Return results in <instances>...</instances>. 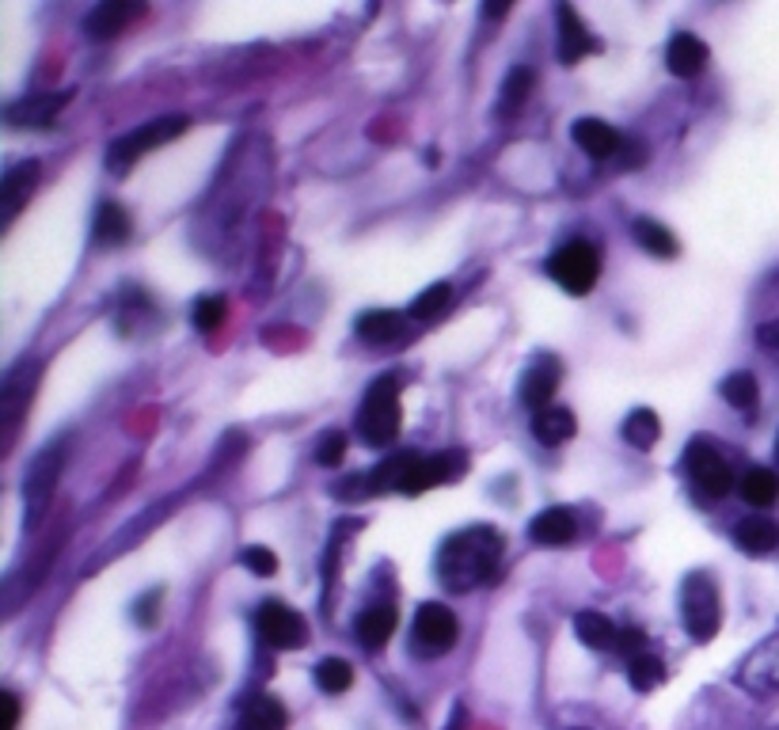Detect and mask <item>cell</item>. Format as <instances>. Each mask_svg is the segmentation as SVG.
<instances>
[{"label":"cell","mask_w":779,"mask_h":730,"mask_svg":"<svg viewBox=\"0 0 779 730\" xmlns=\"http://www.w3.org/2000/svg\"><path fill=\"white\" fill-rule=\"evenodd\" d=\"M499 560H502L499 529L471 526V529H460L457 537H449V541L442 544L434 571H437V578H442L445 590L468 594V590H476L479 583L494 578V571H499Z\"/></svg>","instance_id":"6da1fadb"},{"label":"cell","mask_w":779,"mask_h":730,"mask_svg":"<svg viewBox=\"0 0 779 730\" xmlns=\"http://www.w3.org/2000/svg\"><path fill=\"white\" fill-rule=\"evenodd\" d=\"M400 392H403V377L396 373H385L369 385L366 400L358 408V434L361 442L372 445V450H385L400 438V422H403V408H400Z\"/></svg>","instance_id":"7a4b0ae2"},{"label":"cell","mask_w":779,"mask_h":730,"mask_svg":"<svg viewBox=\"0 0 779 730\" xmlns=\"http://www.w3.org/2000/svg\"><path fill=\"white\" fill-rule=\"evenodd\" d=\"M69 445H73V438H54V442L43 445L35 461H31L27 476H23L27 526H38L43 513L49 510V502H54L57 484H62V472H65V461H69Z\"/></svg>","instance_id":"3957f363"},{"label":"cell","mask_w":779,"mask_h":730,"mask_svg":"<svg viewBox=\"0 0 779 730\" xmlns=\"http://www.w3.org/2000/svg\"><path fill=\"white\" fill-rule=\"evenodd\" d=\"M681 624L695 643H711L723 628V601H719V586L711 575L695 571L681 586Z\"/></svg>","instance_id":"277c9868"},{"label":"cell","mask_w":779,"mask_h":730,"mask_svg":"<svg viewBox=\"0 0 779 730\" xmlns=\"http://www.w3.org/2000/svg\"><path fill=\"white\" fill-rule=\"evenodd\" d=\"M187 126H190L187 114H168V119L145 122V126H137V130H130V134L114 137L111 148H107V168H111V172H130L145 153L168 145V141H176L179 134H187Z\"/></svg>","instance_id":"5b68a950"},{"label":"cell","mask_w":779,"mask_h":730,"mask_svg":"<svg viewBox=\"0 0 779 730\" xmlns=\"http://www.w3.org/2000/svg\"><path fill=\"white\" fill-rule=\"evenodd\" d=\"M457 617H453L445 605L426 601L414 612V628H411V651L419 659H442L457 646Z\"/></svg>","instance_id":"8992f818"},{"label":"cell","mask_w":779,"mask_h":730,"mask_svg":"<svg viewBox=\"0 0 779 730\" xmlns=\"http://www.w3.org/2000/svg\"><path fill=\"white\" fill-rule=\"evenodd\" d=\"M548 274L555 281H559L567 294L582 297L590 294L597 286V274H601V255H597L593 244H586V240H575V244L559 247V252L552 255L548 263Z\"/></svg>","instance_id":"52a82bcc"},{"label":"cell","mask_w":779,"mask_h":730,"mask_svg":"<svg viewBox=\"0 0 779 730\" xmlns=\"http://www.w3.org/2000/svg\"><path fill=\"white\" fill-rule=\"evenodd\" d=\"M255 632L267 646L275 651H297V646L309 639V624L301 620V612L289 609L281 601H267L259 612H255Z\"/></svg>","instance_id":"ba28073f"},{"label":"cell","mask_w":779,"mask_h":730,"mask_svg":"<svg viewBox=\"0 0 779 730\" xmlns=\"http://www.w3.org/2000/svg\"><path fill=\"white\" fill-rule=\"evenodd\" d=\"M35 377H38V365L27 362L20 369H12L4 377V388H0V427H4V450L12 445L15 430H20L23 414L31 408V392H35Z\"/></svg>","instance_id":"9c48e42d"},{"label":"cell","mask_w":779,"mask_h":730,"mask_svg":"<svg viewBox=\"0 0 779 730\" xmlns=\"http://www.w3.org/2000/svg\"><path fill=\"white\" fill-rule=\"evenodd\" d=\"M688 476H692V484L700 487L708 499H723V495H731V487H734L731 464L723 461V453L719 450H711L708 442L688 445Z\"/></svg>","instance_id":"30bf717a"},{"label":"cell","mask_w":779,"mask_h":730,"mask_svg":"<svg viewBox=\"0 0 779 730\" xmlns=\"http://www.w3.org/2000/svg\"><path fill=\"white\" fill-rule=\"evenodd\" d=\"M737 685L753 696H776L779 693V635L765 639L760 646H753L745 654V662L737 666Z\"/></svg>","instance_id":"8fae6325"},{"label":"cell","mask_w":779,"mask_h":730,"mask_svg":"<svg viewBox=\"0 0 779 730\" xmlns=\"http://www.w3.org/2000/svg\"><path fill=\"white\" fill-rule=\"evenodd\" d=\"M148 8L134 4V0H103L92 12L85 15V35L96 38V43H107V38H119L122 31H130L137 20H145Z\"/></svg>","instance_id":"7c38bea8"},{"label":"cell","mask_w":779,"mask_h":730,"mask_svg":"<svg viewBox=\"0 0 779 730\" xmlns=\"http://www.w3.org/2000/svg\"><path fill=\"white\" fill-rule=\"evenodd\" d=\"M73 99V91H43V96H23L15 103H8L4 119L12 130H46L57 114L65 111V103Z\"/></svg>","instance_id":"4fadbf2b"},{"label":"cell","mask_w":779,"mask_h":730,"mask_svg":"<svg viewBox=\"0 0 779 730\" xmlns=\"http://www.w3.org/2000/svg\"><path fill=\"white\" fill-rule=\"evenodd\" d=\"M555 20H559V62L563 65H578L582 57H590L601 49V43L593 38L590 23L578 15V8L559 4L555 8Z\"/></svg>","instance_id":"5bb4252c"},{"label":"cell","mask_w":779,"mask_h":730,"mask_svg":"<svg viewBox=\"0 0 779 730\" xmlns=\"http://www.w3.org/2000/svg\"><path fill=\"white\" fill-rule=\"evenodd\" d=\"M555 388H559V362L555 358H536L533 365L525 369V377H521V403H525L533 414H541L544 408H552V396Z\"/></svg>","instance_id":"9a60e30c"},{"label":"cell","mask_w":779,"mask_h":730,"mask_svg":"<svg viewBox=\"0 0 779 730\" xmlns=\"http://www.w3.org/2000/svg\"><path fill=\"white\" fill-rule=\"evenodd\" d=\"M708 62H711V49H708V43H703V38L688 35V31H681V35L669 38V46H666V69L674 73V77H681V80L700 77V73L708 69Z\"/></svg>","instance_id":"2e32d148"},{"label":"cell","mask_w":779,"mask_h":730,"mask_svg":"<svg viewBox=\"0 0 779 730\" xmlns=\"http://www.w3.org/2000/svg\"><path fill=\"white\" fill-rule=\"evenodd\" d=\"M35 182L38 161H20L4 172V182H0V213H4V221H12L27 206V198L35 195Z\"/></svg>","instance_id":"e0dca14e"},{"label":"cell","mask_w":779,"mask_h":730,"mask_svg":"<svg viewBox=\"0 0 779 730\" xmlns=\"http://www.w3.org/2000/svg\"><path fill=\"white\" fill-rule=\"evenodd\" d=\"M570 137H575L578 145H582V153L590 156V161H616L620 148H624V137H620V130L609 126V122H601V119H582V122H575Z\"/></svg>","instance_id":"ac0fdd59"},{"label":"cell","mask_w":779,"mask_h":730,"mask_svg":"<svg viewBox=\"0 0 779 730\" xmlns=\"http://www.w3.org/2000/svg\"><path fill=\"white\" fill-rule=\"evenodd\" d=\"M528 537H533L536 544H548V548L570 544L578 537V513L570 510V506H548V510H541L533 518Z\"/></svg>","instance_id":"d6986e66"},{"label":"cell","mask_w":779,"mask_h":730,"mask_svg":"<svg viewBox=\"0 0 779 730\" xmlns=\"http://www.w3.org/2000/svg\"><path fill=\"white\" fill-rule=\"evenodd\" d=\"M396 620H400V617H396L392 605H372V609H366L358 620H354V635H358L361 646H369V651H380V646L392 639Z\"/></svg>","instance_id":"ffe728a7"},{"label":"cell","mask_w":779,"mask_h":730,"mask_svg":"<svg viewBox=\"0 0 779 730\" xmlns=\"http://www.w3.org/2000/svg\"><path fill=\"white\" fill-rule=\"evenodd\" d=\"M734 541L745 555H772L779 548V526L772 518H745L734 526Z\"/></svg>","instance_id":"44dd1931"},{"label":"cell","mask_w":779,"mask_h":730,"mask_svg":"<svg viewBox=\"0 0 779 730\" xmlns=\"http://www.w3.org/2000/svg\"><path fill=\"white\" fill-rule=\"evenodd\" d=\"M575 635L582 639L590 651H616V643H620V628L612 624L604 612H597V609H582L575 617Z\"/></svg>","instance_id":"7402d4cb"},{"label":"cell","mask_w":779,"mask_h":730,"mask_svg":"<svg viewBox=\"0 0 779 730\" xmlns=\"http://www.w3.org/2000/svg\"><path fill=\"white\" fill-rule=\"evenodd\" d=\"M289 727V711L281 708V700L275 696H255L247 700V708L240 711L236 730H286Z\"/></svg>","instance_id":"603a6c76"},{"label":"cell","mask_w":779,"mask_h":730,"mask_svg":"<svg viewBox=\"0 0 779 730\" xmlns=\"http://www.w3.org/2000/svg\"><path fill=\"white\" fill-rule=\"evenodd\" d=\"M575 430H578V419L570 414L567 408H544L541 414H533V434H536V442L541 445H563V442H570L575 438Z\"/></svg>","instance_id":"cb8c5ba5"},{"label":"cell","mask_w":779,"mask_h":730,"mask_svg":"<svg viewBox=\"0 0 779 730\" xmlns=\"http://www.w3.org/2000/svg\"><path fill=\"white\" fill-rule=\"evenodd\" d=\"M358 335L366 339L372 346H385V343H396L403 335V317L392 309H369L358 317Z\"/></svg>","instance_id":"d4e9b609"},{"label":"cell","mask_w":779,"mask_h":730,"mask_svg":"<svg viewBox=\"0 0 779 730\" xmlns=\"http://www.w3.org/2000/svg\"><path fill=\"white\" fill-rule=\"evenodd\" d=\"M130 232H134V225H130V213L122 210L119 202H99L96 225H92L96 244H103V247L122 244V240H130Z\"/></svg>","instance_id":"484cf974"},{"label":"cell","mask_w":779,"mask_h":730,"mask_svg":"<svg viewBox=\"0 0 779 730\" xmlns=\"http://www.w3.org/2000/svg\"><path fill=\"white\" fill-rule=\"evenodd\" d=\"M632 236L639 240V247H643V252H650L654 259H674V255L681 252V244H677L674 232H669L666 225H658V221H650V218L635 221Z\"/></svg>","instance_id":"4316f807"},{"label":"cell","mask_w":779,"mask_h":730,"mask_svg":"<svg viewBox=\"0 0 779 730\" xmlns=\"http://www.w3.org/2000/svg\"><path fill=\"white\" fill-rule=\"evenodd\" d=\"M536 88V73L528 65H518V69L505 73V85H502V99H499V114H518L521 107L528 103Z\"/></svg>","instance_id":"83f0119b"},{"label":"cell","mask_w":779,"mask_h":730,"mask_svg":"<svg viewBox=\"0 0 779 730\" xmlns=\"http://www.w3.org/2000/svg\"><path fill=\"white\" fill-rule=\"evenodd\" d=\"M742 499L749 506H772L779 499V476L772 468H749L737 484Z\"/></svg>","instance_id":"f1b7e54d"},{"label":"cell","mask_w":779,"mask_h":730,"mask_svg":"<svg viewBox=\"0 0 779 730\" xmlns=\"http://www.w3.org/2000/svg\"><path fill=\"white\" fill-rule=\"evenodd\" d=\"M661 438V419L650 408H639L624 419V442L635 445V450H654Z\"/></svg>","instance_id":"f546056e"},{"label":"cell","mask_w":779,"mask_h":730,"mask_svg":"<svg viewBox=\"0 0 779 730\" xmlns=\"http://www.w3.org/2000/svg\"><path fill=\"white\" fill-rule=\"evenodd\" d=\"M312 674H316V688L320 693H327V696H338V693H346V688L354 685V670H350V662L346 659H323Z\"/></svg>","instance_id":"4dcf8cb0"},{"label":"cell","mask_w":779,"mask_h":730,"mask_svg":"<svg viewBox=\"0 0 779 730\" xmlns=\"http://www.w3.org/2000/svg\"><path fill=\"white\" fill-rule=\"evenodd\" d=\"M757 377L753 373H731V377L723 380V400L731 403L737 411H753L757 408Z\"/></svg>","instance_id":"1f68e13d"},{"label":"cell","mask_w":779,"mask_h":730,"mask_svg":"<svg viewBox=\"0 0 779 730\" xmlns=\"http://www.w3.org/2000/svg\"><path fill=\"white\" fill-rule=\"evenodd\" d=\"M666 662L654 659V654H639V659H632V666H627V682L632 688H639V693H650V688H658L666 682Z\"/></svg>","instance_id":"d6a6232c"},{"label":"cell","mask_w":779,"mask_h":730,"mask_svg":"<svg viewBox=\"0 0 779 730\" xmlns=\"http://www.w3.org/2000/svg\"><path fill=\"white\" fill-rule=\"evenodd\" d=\"M449 301H453V289L445 286V281H437V286L422 289V294L414 297V301H411V317L414 320H437L445 309H449Z\"/></svg>","instance_id":"836d02e7"},{"label":"cell","mask_w":779,"mask_h":730,"mask_svg":"<svg viewBox=\"0 0 779 730\" xmlns=\"http://www.w3.org/2000/svg\"><path fill=\"white\" fill-rule=\"evenodd\" d=\"M229 317V301L221 294H213V297H202V301L194 305V328L198 331H205V335H213V331L225 323Z\"/></svg>","instance_id":"e575fe53"},{"label":"cell","mask_w":779,"mask_h":730,"mask_svg":"<svg viewBox=\"0 0 779 730\" xmlns=\"http://www.w3.org/2000/svg\"><path fill=\"white\" fill-rule=\"evenodd\" d=\"M343 456H346V434L327 430V434L320 438V445H316V464H323V468H335Z\"/></svg>","instance_id":"d590c367"},{"label":"cell","mask_w":779,"mask_h":730,"mask_svg":"<svg viewBox=\"0 0 779 730\" xmlns=\"http://www.w3.org/2000/svg\"><path fill=\"white\" fill-rule=\"evenodd\" d=\"M240 563H244V567L252 571V575H259V578H267V575H275L278 571V555L270 552V548H244Z\"/></svg>","instance_id":"8d00e7d4"},{"label":"cell","mask_w":779,"mask_h":730,"mask_svg":"<svg viewBox=\"0 0 779 730\" xmlns=\"http://www.w3.org/2000/svg\"><path fill=\"white\" fill-rule=\"evenodd\" d=\"M160 601H164V590H148L141 594L134 601V624L141 628H153L160 620Z\"/></svg>","instance_id":"74e56055"},{"label":"cell","mask_w":779,"mask_h":730,"mask_svg":"<svg viewBox=\"0 0 779 730\" xmlns=\"http://www.w3.org/2000/svg\"><path fill=\"white\" fill-rule=\"evenodd\" d=\"M643 643H646L643 628H624V632H620L616 651H620V654H632V659H639V654H643Z\"/></svg>","instance_id":"f35d334b"},{"label":"cell","mask_w":779,"mask_h":730,"mask_svg":"<svg viewBox=\"0 0 779 730\" xmlns=\"http://www.w3.org/2000/svg\"><path fill=\"white\" fill-rule=\"evenodd\" d=\"M757 343L765 346V351H779V320H768L757 328Z\"/></svg>","instance_id":"ab89813d"},{"label":"cell","mask_w":779,"mask_h":730,"mask_svg":"<svg viewBox=\"0 0 779 730\" xmlns=\"http://www.w3.org/2000/svg\"><path fill=\"white\" fill-rule=\"evenodd\" d=\"M0 704H4V711H8L4 730H15V727H20V700H15L12 693H4V696H0Z\"/></svg>","instance_id":"60d3db41"},{"label":"cell","mask_w":779,"mask_h":730,"mask_svg":"<svg viewBox=\"0 0 779 730\" xmlns=\"http://www.w3.org/2000/svg\"><path fill=\"white\" fill-rule=\"evenodd\" d=\"M505 12H510V4H491V8H483L487 20H502Z\"/></svg>","instance_id":"b9f144b4"},{"label":"cell","mask_w":779,"mask_h":730,"mask_svg":"<svg viewBox=\"0 0 779 730\" xmlns=\"http://www.w3.org/2000/svg\"><path fill=\"white\" fill-rule=\"evenodd\" d=\"M464 719H468V716H464V708H453L449 727H445V730H464Z\"/></svg>","instance_id":"7bdbcfd3"},{"label":"cell","mask_w":779,"mask_h":730,"mask_svg":"<svg viewBox=\"0 0 779 730\" xmlns=\"http://www.w3.org/2000/svg\"><path fill=\"white\" fill-rule=\"evenodd\" d=\"M776 453H779V442H776Z\"/></svg>","instance_id":"ee69618b"},{"label":"cell","mask_w":779,"mask_h":730,"mask_svg":"<svg viewBox=\"0 0 779 730\" xmlns=\"http://www.w3.org/2000/svg\"><path fill=\"white\" fill-rule=\"evenodd\" d=\"M578 730H586V727H578Z\"/></svg>","instance_id":"f6af8a7d"}]
</instances>
